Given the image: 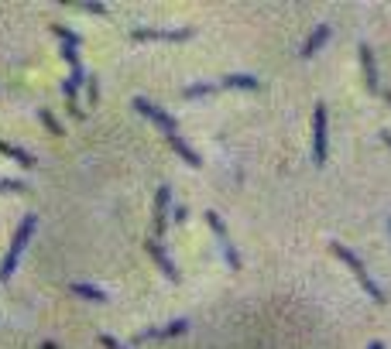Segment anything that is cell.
Listing matches in <instances>:
<instances>
[{"label":"cell","instance_id":"cell-1","mask_svg":"<svg viewBox=\"0 0 391 349\" xmlns=\"http://www.w3.org/2000/svg\"><path fill=\"white\" fill-rule=\"evenodd\" d=\"M330 250H333V257H340V261L350 267V274L357 277V284H361V288L368 291V298H371V301L385 305V291H381V284H378V281L371 277V270L364 267V261H361V257H357V254L350 250V247H343V243H330Z\"/></svg>","mask_w":391,"mask_h":349},{"label":"cell","instance_id":"cell-2","mask_svg":"<svg viewBox=\"0 0 391 349\" xmlns=\"http://www.w3.org/2000/svg\"><path fill=\"white\" fill-rule=\"evenodd\" d=\"M35 226H38V216H35V212H28V216L21 219V226H17L14 240H10V250H7V257L0 261V281H3V284L14 277V270H17V261H21L24 247L31 243V233H35Z\"/></svg>","mask_w":391,"mask_h":349},{"label":"cell","instance_id":"cell-3","mask_svg":"<svg viewBox=\"0 0 391 349\" xmlns=\"http://www.w3.org/2000/svg\"><path fill=\"white\" fill-rule=\"evenodd\" d=\"M326 103H316L312 106V165L323 168L326 165V154H330V130H326Z\"/></svg>","mask_w":391,"mask_h":349},{"label":"cell","instance_id":"cell-4","mask_svg":"<svg viewBox=\"0 0 391 349\" xmlns=\"http://www.w3.org/2000/svg\"><path fill=\"white\" fill-rule=\"evenodd\" d=\"M206 223H209V230L216 233V243H220V250H223V261L230 263V270H240V254H237V247L230 243V233H227V226H223L220 212H216V209H209V212H206Z\"/></svg>","mask_w":391,"mask_h":349},{"label":"cell","instance_id":"cell-5","mask_svg":"<svg viewBox=\"0 0 391 349\" xmlns=\"http://www.w3.org/2000/svg\"><path fill=\"white\" fill-rule=\"evenodd\" d=\"M134 110H137V113H144L148 120H155V123L162 127V134H165V137H175V134H179V123H175V117H172V113H165L162 106H155L151 99H144V96H134Z\"/></svg>","mask_w":391,"mask_h":349},{"label":"cell","instance_id":"cell-6","mask_svg":"<svg viewBox=\"0 0 391 349\" xmlns=\"http://www.w3.org/2000/svg\"><path fill=\"white\" fill-rule=\"evenodd\" d=\"M357 52H361V69H364V86L368 92H381V83H378V59H374V48L368 45V41H361L357 45Z\"/></svg>","mask_w":391,"mask_h":349},{"label":"cell","instance_id":"cell-7","mask_svg":"<svg viewBox=\"0 0 391 349\" xmlns=\"http://www.w3.org/2000/svg\"><path fill=\"white\" fill-rule=\"evenodd\" d=\"M186 38H193V28H179V31L141 28V31H131V41H186Z\"/></svg>","mask_w":391,"mask_h":349},{"label":"cell","instance_id":"cell-8","mask_svg":"<svg viewBox=\"0 0 391 349\" xmlns=\"http://www.w3.org/2000/svg\"><path fill=\"white\" fill-rule=\"evenodd\" d=\"M182 332H189V319H175V322H169V326L148 329V332H141V336H137V343H151V339H172V336H182Z\"/></svg>","mask_w":391,"mask_h":349},{"label":"cell","instance_id":"cell-9","mask_svg":"<svg viewBox=\"0 0 391 349\" xmlns=\"http://www.w3.org/2000/svg\"><path fill=\"white\" fill-rule=\"evenodd\" d=\"M330 38H333V28H330V24H316V31H312V34L302 41L298 55H302V59H312V55H316V52H319V48L330 41Z\"/></svg>","mask_w":391,"mask_h":349},{"label":"cell","instance_id":"cell-10","mask_svg":"<svg viewBox=\"0 0 391 349\" xmlns=\"http://www.w3.org/2000/svg\"><path fill=\"white\" fill-rule=\"evenodd\" d=\"M169 206H172V188L162 185L158 195H155V230H158L162 237H165V230H169Z\"/></svg>","mask_w":391,"mask_h":349},{"label":"cell","instance_id":"cell-11","mask_svg":"<svg viewBox=\"0 0 391 349\" xmlns=\"http://www.w3.org/2000/svg\"><path fill=\"white\" fill-rule=\"evenodd\" d=\"M148 254H151V257L158 261V267H162V274H165L169 281H179V270H175V263L169 261V254H165V250H162V247H158L155 240H148Z\"/></svg>","mask_w":391,"mask_h":349},{"label":"cell","instance_id":"cell-12","mask_svg":"<svg viewBox=\"0 0 391 349\" xmlns=\"http://www.w3.org/2000/svg\"><path fill=\"white\" fill-rule=\"evenodd\" d=\"M220 89H261V79L258 76H223L220 79Z\"/></svg>","mask_w":391,"mask_h":349},{"label":"cell","instance_id":"cell-13","mask_svg":"<svg viewBox=\"0 0 391 349\" xmlns=\"http://www.w3.org/2000/svg\"><path fill=\"white\" fill-rule=\"evenodd\" d=\"M73 295H79V298H86V301H97V305H103V301H110L103 288H93V284H83V281H73Z\"/></svg>","mask_w":391,"mask_h":349},{"label":"cell","instance_id":"cell-14","mask_svg":"<svg viewBox=\"0 0 391 349\" xmlns=\"http://www.w3.org/2000/svg\"><path fill=\"white\" fill-rule=\"evenodd\" d=\"M0 154H7V158H14L17 165H24V168H35L38 161H35V154H28V151H21V148H14V144H0Z\"/></svg>","mask_w":391,"mask_h":349},{"label":"cell","instance_id":"cell-15","mask_svg":"<svg viewBox=\"0 0 391 349\" xmlns=\"http://www.w3.org/2000/svg\"><path fill=\"white\" fill-rule=\"evenodd\" d=\"M209 92H220V83H196V86L182 89L186 99H199V96H209Z\"/></svg>","mask_w":391,"mask_h":349},{"label":"cell","instance_id":"cell-16","mask_svg":"<svg viewBox=\"0 0 391 349\" xmlns=\"http://www.w3.org/2000/svg\"><path fill=\"white\" fill-rule=\"evenodd\" d=\"M52 34H55L62 45H83V38H79L76 31H69L66 24H52Z\"/></svg>","mask_w":391,"mask_h":349},{"label":"cell","instance_id":"cell-17","mask_svg":"<svg viewBox=\"0 0 391 349\" xmlns=\"http://www.w3.org/2000/svg\"><path fill=\"white\" fill-rule=\"evenodd\" d=\"M0 192H10V195H21V192H28V185H24L21 178H0Z\"/></svg>","mask_w":391,"mask_h":349},{"label":"cell","instance_id":"cell-18","mask_svg":"<svg viewBox=\"0 0 391 349\" xmlns=\"http://www.w3.org/2000/svg\"><path fill=\"white\" fill-rule=\"evenodd\" d=\"M38 117H41V123H45V127H48V130H52V134H66V130H62V123H59V120H55V117H52V113H48V110H41V113H38Z\"/></svg>","mask_w":391,"mask_h":349},{"label":"cell","instance_id":"cell-19","mask_svg":"<svg viewBox=\"0 0 391 349\" xmlns=\"http://www.w3.org/2000/svg\"><path fill=\"white\" fill-rule=\"evenodd\" d=\"M99 343H103V346H106V349H127V346H124V343H120V339H113V336H106V332L99 336Z\"/></svg>","mask_w":391,"mask_h":349},{"label":"cell","instance_id":"cell-20","mask_svg":"<svg viewBox=\"0 0 391 349\" xmlns=\"http://www.w3.org/2000/svg\"><path fill=\"white\" fill-rule=\"evenodd\" d=\"M86 92H90V103H97V96H99V83H97V79H86Z\"/></svg>","mask_w":391,"mask_h":349},{"label":"cell","instance_id":"cell-21","mask_svg":"<svg viewBox=\"0 0 391 349\" xmlns=\"http://www.w3.org/2000/svg\"><path fill=\"white\" fill-rule=\"evenodd\" d=\"M79 10H86V14H106L103 3H79Z\"/></svg>","mask_w":391,"mask_h":349},{"label":"cell","instance_id":"cell-22","mask_svg":"<svg viewBox=\"0 0 391 349\" xmlns=\"http://www.w3.org/2000/svg\"><path fill=\"white\" fill-rule=\"evenodd\" d=\"M186 216H189L186 206H175V209H172V219H175V223H186Z\"/></svg>","mask_w":391,"mask_h":349},{"label":"cell","instance_id":"cell-23","mask_svg":"<svg viewBox=\"0 0 391 349\" xmlns=\"http://www.w3.org/2000/svg\"><path fill=\"white\" fill-rule=\"evenodd\" d=\"M381 141H385V144L391 148V130H381Z\"/></svg>","mask_w":391,"mask_h":349},{"label":"cell","instance_id":"cell-24","mask_svg":"<svg viewBox=\"0 0 391 349\" xmlns=\"http://www.w3.org/2000/svg\"><path fill=\"white\" fill-rule=\"evenodd\" d=\"M381 96H385V103H388V106H391V89H385V92H381Z\"/></svg>","mask_w":391,"mask_h":349},{"label":"cell","instance_id":"cell-25","mask_svg":"<svg viewBox=\"0 0 391 349\" xmlns=\"http://www.w3.org/2000/svg\"><path fill=\"white\" fill-rule=\"evenodd\" d=\"M368 349H385V343H371V346Z\"/></svg>","mask_w":391,"mask_h":349},{"label":"cell","instance_id":"cell-26","mask_svg":"<svg viewBox=\"0 0 391 349\" xmlns=\"http://www.w3.org/2000/svg\"><path fill=\"white\" fill-rule=\"evenodd\" d=\"M388 230H391V219H388Z\"/></svg>","mask_w":391,"mask_h":349}]
</instances>
